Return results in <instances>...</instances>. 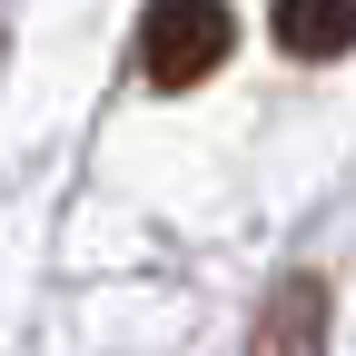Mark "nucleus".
Instances as JSON below:
<instances>
[{
  "instance_id": "nucleus-3",
  "label": "nucleus",
  "mask_w": 356,
  "mask_h": 356,
  "mask_svg": "<svg viewBox=\"0 0 356 356\" xmlns=\"http://www.w3.org/2000/svg\"><path fill=\"white\" fill-rule=\"evenodd\" d=\"M267 30H277L287 60H346L356 50V0H267Z\"/></svg>"
},
{
  "instance_id": "nucleus-1",
  "label": "nucleus",
  "mask_w": 356,
  "mask_h": 356,
  "mask_svg": "<svg viewBox=\"0 0 356 356\" xmlns=\"http://www.w3.org/2000/svg\"><path fill=\"white\" fill-rule=\"evenodd\" d=\"M238 10L228 0H149L139 10V79L149 89H198L208 70H228Z\"/></svg>"
},
{
  "instance_id": "nucleus-2",
  "label": "nucleus",
  "mask_w": 356,
  "mask_h": 356,
  "mask_svg": "<svg viewBox=\"0 0 356 356\" xmlns=\"http://www.w3.org/2000/svg\"><path fill=\"white\" fill-rule=\"evenodd\" d=\"M248 356H327V277L297 267V277L267 287L257 327H248Z\"/></svg>"
}]
</instances>
